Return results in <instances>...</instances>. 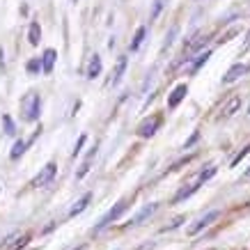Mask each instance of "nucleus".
I'll return each mask as SVG.
<instances>
[{"mask_svg": "<svg viewBox=\"0 0 250 250\" xmlns=\"http://www.w3.org/2000/svg\"><path fill=\"white\" fill-rule=\"evenodd\" d=\"M39 110H42V99L37 92H28L21 99V117L23 122H35L39 120Z\"/></svg>", "mask_w": 250, "mask_h": 250, "instance_id": "1", "label": "nucleus"}, {"mask_svg": "<svg viewBox=\"0 0 250 250\" xmlns=\"http://www.w3.org/2000/svg\"><path fill=\"white\" fill-rule=\"evenodd\" d=\"M126 209H129V200H120V202H117V205H115L113 209H110V211L106 213V216H101V220L97 223L94 232H101L104 228H108V225H110V223H115V220L120 218L122 213L126 211Z\"/></svg>", "mask_w": 250, "mask_h": 250, "instance_id": "2", "label": "nucleus"}, {"mask_svg": "<svg viewBox=\"0 0 250 250\" xmlns=\"http://www.w3.org/2000/svg\"><path fill=\"white\" fill-rule=\"evenodd\" d=\"M161 124H163V115L161 113H156V115H152V117H149V120H145L143 124H140V126H138V136L140 138H152L154 133H156V131L161 129Z\"/></svg>", "mask_w": 250, "mask_h": 250, "instance_id": "3", "label": "nucleus"}, {"mask_svg": "<svg viewBox=\"0 0 250 250\" xmlns=\"http://www.w3.org/2000/svg\"><path fill=\"white\" fill-rule=\"evenodd\" d=\"M218 216H220L218 209H211V211H207L205 216H200V218H197L195 223H193V225H190V228L186 229V234H188V236H195L197 232H202L205 228H209V225H211V223H213L216 218H218Z\"/></svg>", "mask_w": 250, "mask_h": 250, "instance_id": "4", "label": "nucleus"}, {"mask_svg": "<svg viewBox=\"0 0 250 250\" xmlns=\"http://www.w3.org/2000/svg\"><path fill=\"white\" fill-rule=\"evenodd\" d=\"M55 170H58V166H55L53 161H51V163H46V166L39 170L37 177H35V179L30 182V186H32V188H42V186H46L48 182H53Z\"/></svg>", "mask_w": 250, "mask_h": 250, "instance_id": "5", "label": "nucleus"}, {"mask_svg": "<svg viewBox=\"0 0 250 250\" xmlns=\"http://www.w3.org/2000/svg\"><path fill=\"white\" fill-rule=\"evenodd\" d=\"M159 202H152V205H145L143 209H140V211L136 213V216H133V218L129 220V223H126V225H131V228H136V225H140V223H145V220L147 218H152L154 213L159 211Z\"/></svg>", "mask_w": 250, "mask_h": 250, "instance_id": "6", "label": "nucleus"}, {"mask_svg": "<svg viewBox=\"0 0 250 250\" xmlns=\"http://www.w3.org/2000/svg\"><path fill=\"white\" fill-rule=\"evenodd\" d=\"M186 94H188V85L179 83L172 92H170V97H167V108H170V110H174V108H177L184 99H186Z\"/></svg>", "mask_w": 250, "mask_h": 250, "instance_id": "7", "label": "nucleus"}, {"mask_svg": "<svg viewBox=\"0 0 250 250\" xmlns=\"http://www.w3.org/2000/svg\"><path fill=\"white\" fill-rule=\"evenodd\" d=\"M202 184H205V182H202V179H200V174H197V177H195V179H193V182L188 184V186H184V188H182V190H179V193H177V195L172 197V202H174V205H177V202H182V200H186V197H190V195H193V193H195L197 188H200V186H202Z\"/></svg>", "mask_w": 250, "mask_h": 250, "instance_id": "8", "label": "nucleus"}, {"mask_svg": "<svg viewBox=\"0 0 250 250\" xmlns=\"http://www.w3.org/2000/svg\"><path fill=\"white\" fill-rule=\"evenodd\" d=\"M246 71H250V64H241V62H236L234 67H229L228 69V74L223 76V83L229 85V83H234L236 78H241Z\"/></svg>", "mask_w": 250, "mask_h": 250, "instance_id": "9", "label": "nucleus"}, {"mask_svg": "<svg viewBox=\"0 0 250 250\" xmlns=\"http://www.w3.org/2000/svg\"><path fill=\"white\" fill-rule=\"evenodd\" d=\"M28 241H30V234L28 232H23V234H12L5 241V250H21L28 246Z\"/></svg>", "mask_w": 250, "mask_h": 250, "instance_id": "10", "label": "nucleus"}, {"mask_svg": "<svg viewBox=\"0 0 250 250\" xmlns=\"http://www.w3.org/2000/svg\"><path fill=\"white\" fill-rule=\"evenodd\" d=\"M209 37H211V32H197L195 37H193V42H188V44H186V48H184V51H186V53L200 51V48H202V46L209 42Z\"/></svg>", "mask_w": 250, "mask_h": 250, "instance_id": "11", "label": "nucleus"}, {"mask_svg": "<svg viewBox=\"0 0 250 250\" xmlns=\"http://www.w3.org/2000/svg\"><path fill=\"white\" fill-rule=\"evenodd\" d=\"M124 69H126V55H120V58H117V64H115V69H113V74H110V81H108V83H110V85H117V83H120V78H122V74H124Z\"/></svg>", "mask_w": 250, "mask_h": 250, "instance_id": "12", "label": "nucleus"}, {"mask_svg": "<svg viewBox=\"0 0 250 250\" xmlns=\"http://www.w3.org/2000/svg\"><path fill=\"white\" fill-rule=\"evenodd\" d=\"M90 202H92V193H85V195L78 200L76 205L71 207V211H69V218H76L78 213H83L85 209H87V205H90Z\"/></svg>", "mask_w": 250, "mask_h": 250, "instance_id": "13", "label": "nucleus"}, {"mask_svg": "<svg viewBox=\"0 0 250 250\" xmlns=\"http://www.w3.org/2000/svg\"><path fill=\"white\" fill-rule=\"evenodd\" d=\"M55 58H58V53H55L53 48H46L44 51V55H42V67H44V74H51V71H53Z\"/></svg>", "mask_w": 250, "mask_h": 250, "instance_id": "14", "label": "nucleus"}, {"mask_svg": "<svg viewBox=\"0 0 250 250\" xmlns=\"http://www.w3.org/2000/svg\"><path fill=\"white\" fill-rule=\"evenodd\" d=\"M239 108H241V97H232V99L228 101V104L223 106L220 115H223V117H232V115H234L236 110H239Z\"/></svg>", "mask_w": 250, "mask_h": 250, "instance_id": "15", "label": "nucleus"}, {"mask_svg": "<svg viewBox=\"0 0 250 250\" xmlns=\"http://www.w3.org/2000/svg\"><path fill=\"white\" fill-rule=\"evenodd\" d=\"M145 35H147V28H145V25H140V28H138V30H136V35H133V42H131V44H129V48H131V51H133V53H136L138 48L143 46V42H145Z\"/></svg>", "mask_w": 250, "mask_h": 250, "instance_id": "16", "label": "nucleus"}, {"mask_svg": "<svg viewBox=\"0 0 250 250\" xmlns=\"http://www.w3.org/2000/svg\"><path fill=\"white\" fill-rule=\"evenodd\" d=\"M99 74H101V58L99 55H92V60H90V67H87V78H97Z\"/></svg>", "mask_w": 250, "mask_h": 250, "instance_id": "17", "label": "nucleus"}, {"mask_svg": "<svg viewBox=\"0 0 250 250\" xmlns=\"http://www.w3.org/2000/svg\"><path fill=\"white\" fill-rule=\"evenodd\" d=\"M94 156H97V147H92V149H90V154L85 156V163H83V166H81V170H78V172H76V179H83L85 174H87V170H90V163H92V159H94Z\"/></svg>", "mask_w": 250, "mask_h": 250, "instance_id": "18", "label": "nucleus"}, {"mask_svg": "<svg viewBox=\"0 0 250 250\" xmlns=\"http://www.w3.org/2000/svg\"><path fill=\"white\" fill-rule=\"evenodd\" d=\"M209 58H211V51H202V53H197V58L193 60V64H190V74H195L202 64H207V60H209Z\"/></svg>", "mask_w": 250, "mask_h": 250, "instance_id": "19", "label": "nucleus"}, {"mask_svg": "<svg viewBox=\"0 0 250 250\" xmlns=\"http://www.w3.org/2000/svg\"><path fill=\"white\" fill-rule=\"evenodd\" d=\"M39 37H42V28H39L37 21H32L30 23V32H28V42H30L32 46H37L39 44Z\"/></svg>", "mask_w": 250, "mask_h": 250, "instance_id": "20", "label": "nucleus"}, {"mask_svg": "<svg viewBox=\"0 0 250 250\" xmlns=\"http://www.w3.org/2000/svg\"><path fill=\"white\" fill-rule=\"evenodd\" d=\"M25 71L28 74H39V71H44V67H42V58H32V60H28V64H25Z\"/></svg>", "mask_w": 250, "mask_h": 250, "instance_id": "21", "label": "nucleus"}, {"mask_svg": "<svg viewBox=\"0 0 250 250\" xmlns=\"http://www.w3.org/2000/svg\"><path fill=\"white\" fill-rule=\"evenodd\" d=\"M25 147H28V143L25 140H16L14 143V147H12V152H9V159L12 161H16L19 156H21L23 152H25Z\"/></svg>", "mask_w": 250, "mask_h": 250, "instance_id": "22", "label": "nucleus"}, {"mask_svg": "<svg viewBox=\"0 0 250 250\" xmlns=\"http://www.w3.org/2000/svg\"><path fill=\"white\" fill-rule=\"evenodd\" d=\"M2 124H5V133H7V136H14L16 129H14V122H12L9 115H2Z\"/></svg>", "mask_w": 250, "mask_h": 250, "instance_id": "23", "label": "nucleus"}, {"mask_svg": "<svg viewBox=\"0 0 250 250\" xmlns=\"http://www.w3.org/2000/svg\"><path fill=\"white\" fill-rule=\"evenodd\" d=\"M166 7V0H154V7H152V14H149V21H154L156 16L161 14V9Z\"/></svg>", "mask_w": 250, "mask_h": 250, "instance_id": "24", "label": "nucleus"}, {"mask_svg": "<svg viewBox=\"0 0 250 250\" xmlns=\"http://www.w3.org/2000/svg\"><path fill=\"white\" fill-rule=\"evenodd\" d=\"M216 170H218V167L213 166H207V170H202V172H200V179H202V182H207V179H211L213 174H216Z\"/></svg>", "mask_w": 250, "mask_h": 250, "instance_id": "25", "label": "nucleus"}, {"mask_svg": "<svg viewBox=\"0 0 250 250\" xmlns=\"http://www.w3.org/2000/svg\"><path fill=\"white\" fill-rule=\"evenodd\" d=\"M248 154H250V145H246V147H243L241 152H239V154L234 156V159H232V167L239 166V163H241V159H243V156H248Z\"/></svg>", "mask_w": 250, "mask_h": 250, "instance_id": "26", "label": "nucleus"}, {"mask_svg": "<svg viewBox=\"0 0 250 250\" xmlns=\"http://www.w3.org/2000/svg\"><path fill=\"white\" fill-rule=\"evenodd\" d=\"M236 35H239V28H236V25H234V28H229V30L225 32V35H223V37H220L218 42H220V44H225V42H229V39H232V37H236Z\"/></svg>", "mask_w": 250, "mask_h": 250, "instance_id": "27", "label": "nucleus"}, {"mask_svg": "<svg viewBox=\"0 0 250 250\" xmlns=\"http://www.w3.org/2000/svg\"><path fill=\"white\" fill-rule=\"evenodd\" d=\"M184 220H186V216H177V218H174L172 223H170V225H166V228H163V232H167V229H174V228H179Z\"/></svg>", "mask_w": 250, "mask_h": 250, "instance_id": "28", "label": "nucleus"}, {"mask_svg": "<svg viewBox=\"0 0 250 250\" xmlns=\"http://www.w3.org/2000/svg\"><path fill=\"white\" fill-rule=\"evenodd\" d=\"M177 32H179V25H172V30H170V35H167V39H166V48L172 44V39L177 37Z\"/></svg>", "mask_w": 250, "mask_h": 250, "instance_id": "29", "label": "nucleus"}, {"mask_svg": "<svg viewBox=\"0 0 250 250\" xmlns=\"http://www.w3.org/2000/svg\"><path fill=\"white\" fill-rule=\"evenodd\" d=\"M197 138H200V131H193V136H190L188 140H186V145H184V149H190V147H193V143H195Z\"/></svg>", "mask_w": 250, "mask_h": 250, "instance_id": "30", "label": "nucleus"}, {"mask_svg": "<svg viewBox=\"0 0 250 250\" xmlns=\"http://www.w3.org/2000/svg\"><path fill=\"white\" fill-rule=\"evenodd\" d=\"M85 145V136H81L78 138V143H76V147H74V154H71V156H78V154H81V147H83Z\"/></svg>", "mask_w": 250, "mask_h": 250, "instance_id": "31", "label": "nucleus"}, {"mask_svg": "<svg viewBox=\"0 0 250 250\" xmlns=\"http://www.w3.org/2000/svg\"><path fill=\"white\" fill-rule=\"evenodd\" d=\"M246 51H250V30H248V35H246V42H243L241 53H246Z\"/></svg>", "mask_w": 250, "mask_h": 250, "instance_id": "32", "label": "nucleus"}, {"mask_svg": "<svg viewBox=\"0 0 250 250\" xmlns=\"http://www.w3.org/2000/svg\"><path fill=\"white\" fill-rule=\"evenodd\" d=\"M243 177H250V167H248V170H246V174H243Z\"/></svg>", "mask_w": 250, "mask_h": 250, "instance_id": "33", "label": "nucleus"}, {"mask_svg": "<svg viewBox=\"0 0 250 250\" xmlns=\"http://www.w3.org/2000/svg\"><path fill=\"white\" fill-rule=\"evenodd\" d=\"M71 250H83V246H81V248H71Z\"/></svg>", "mask_w": 250, "mask_h": 250, "instance_id": "34", "label": "nucleus"}, {"mask_svg": "<svg viewBox=\"0 0 250 250\" xmlns=\"http://www.w3.org/2000/svg\"><path fill=\"white\" fill-rule=\"evenodd\" d=\"M248 113H250V106H248Z\"/></svg>", "mask_w": 250, "mask_h": 250, "instance_id": "35", "label": "nucleus"}, {"mask_svg": "<svg viewBox=\"0 0 250 250\" xmlns=\"http://www.w3.org/2000/svg\"><path fill=\"white\" fill-rule=\"evenodd\" d=\"M71 2H76V0H71Z\"/></svg>", "mask_w": 250, "mask_h": 250, "instance_id": "36", "label": "nucleus"}, {"mask_svg": "<svg viewBox=\"0 0 250 250\" xmlns=\"http://www.w3.org/2000/svg\"><path fill=\"white\" fill-rule=\"evenodd\" d=\"M209 250H211V248H209Z\"/></svg>", "mask_w": 250, "mask_h": 250, "instance_id": "37", "label": "nucleus"}]
</instances>
